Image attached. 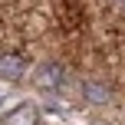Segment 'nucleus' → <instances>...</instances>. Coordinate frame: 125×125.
I'll use <instances>...</instances> for the list:
<instances>
[{
	"instance_id": "nucleus-1",
	"label": "nucleus",
	"mask_w": 125,
	"mask_h": 125,
	"mask_svg": "<svg viewBox=\"0 0 125 125\" xmlns=\"http://www.w3.org/2000/svg\"><path fill=\"white\" fill-rule=\"evenodd\" d=\"M26 73V59L20 53H0V79L7 82H20Z\"/></svg>"
},
{
	"instance_id": "nucleus-2",
	"label": "nucleus",
	"mask_w": 125,
	"mask_h": 125,
	"mask_svg": "<svg viewBox=\"0 0 125 125\" xmlns=\"http://www.w3.org/2000/svg\"><path fill=\"white\" fill-rule=\"evenodd\" d=\"M36 122H40V112L30 102H20L17 109H10V112L0 119V125H36Z\"/></svg>"
},
{
	"instance_id": "nucleus-3",
	"label": "nucleus",
	"mask_w": 125,
	"mask_h": 125,
	"mask_svg": "<svg viewBox=\"0 0 125 125\" xmlns=\"http://www.w3.org/2000/svg\"><path fill=\"white\" fill-rule=\"evenodd\" d=\"M36 86L40 89H59L62 86V66L59 62H43L36 69Z\"/></svg>"
},
{
	"instance_id": "nucleus-4",
	"label": "nucleus",
	"mask_w": 125,
	"mask_h": 125,
	"mask_svg": "<svg viewBox=\"0 0 125 125\" xmlns=\"http://www.w3.org/2000/svg\"><path fill=\"white\" fill-rule=\"evenodd\" d=\"M82 95H86V102H92V105H102V102H109V86H102L99 79H89L86 86H82Z\"/></svg>"
}]
</instances>
